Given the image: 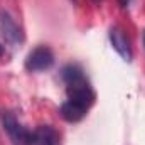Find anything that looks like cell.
Wrapping results in <instances>:
<instances>
[{"label":"cell","mask_w":145,"mask_h":145,"mask_svg":"<svg viewBox=\"0 0 145 145\" xmlns=\"http://www.w3.org/2000/svg\"><path fill=\"white\" fill-rule=\"evenodd\" d=\"M2 127L7 132L10 142L14 145H31L32 142V132L27 130L10 111H5L2 115Z\"/></svg>","instance_id":"cell-1"},{"label":"cell","mask_w":145,"mask_h":145,"mask_svg":"<svg viewBox=\"0 0 145 145\" xmlns=\"http://www.w3.org/2000/svg\"><path fill=\"white\" fill-rule=\"evenodd\" d=\"M54 64V52L47 46H39L32 49L25 57V69L31 72L46 71Z\"/></svg>","instance_id":"cell-2"},{"label":"cell","mask_w":145,"mask_h":145,"mask_svg":"<svg viewBox=\"0 0 145 145\" xmlns=\"http://www.w3.org/2000/svg\"><path fill=\"white\" fill-rule=\"evenodd\" d=\"M0 31L3 39L10 44V46H20L24 42V34L22 29L17 25V22L12 19V15L5 10H0Z\"/></svg>","instance_id":"cell-3"},{"label":"cell","mask_w":145,"mask_h":145,"mask_svg":"<svg viewBox=\"0 0 145 145\" xmlns=\"http://www.w3.org/2000/svg\"><path fill=\"white\" fill-rule=\"evenodd\" d=\"M110 42L113 46V49L123 57V61L130 63L132 57H133V52H132V46H130V39L127 37V34L120 29V27H111L110 29Z\"/></svg>","instance_id":"cell-4"},{"label":"cell","mask_w":145,"mask_h":145,"mask_svg":"<svg viewBox=\"0 0 145 145\" xmlns=\"http://www.w3.org/2000/svg\"><path fill=\"white\" fill-rule=\"evenodd\" d=\"M31 145H61L59 133L51 125H40L32 132V142Z\"/></svg>","instance_id":"cell-5"},{"label":"cell","mask_w":145,"mask_h":145,"mask_svg":"<svg viewBox=\"0 0 145 145\" xmlns=\"http://www.w3.org/2000/svg\"><path fill=\"white\" fill-rule=\"evenodd\" d=\"M88 110L89 108H86V106H83V105H79V103H76V101L66 100V101L61 105L59 113H61V116H63L66 121H69V123H78V121H81V120L86 116Z\"/></svg>","instance_id":"cell-6"},{"label":"cell","mask_w":145,"mask_h":145,"mask_svg":"<svg viewBox=\"0 0 145 145\" xmlns=\"http://www.w3.org/2000/svg\"><path fill=\"white\" fill-rule=\"evenodd\" d=\"M118 2H120V5H121V7H128V5L132 3V0H118Z\"/></svg>","instance_id":"cell-7"},{"label":"cell","mask_w":145,"mask_h":145,"mask_svg":"<svg viewBox=\"0 0 145 145\" xmlns=\"http://www.w3.org/2000/svg\"><path fill=\"white\" fill-rule=\"evenodd\" d=\"M2 54H3V46L0 44V57H2Z\"/></svg>","instance_id":"cell-8"},{"label":"cell","mask_w":145,"mask_h":145,"mask_svg":"<svg viewBox=\"0 0 145 145\" xmlns=\"http://www.w3.org/2000/svg\"><path fill=\"white\" fill-rule=\"evenodd\" d=\"M144 47H145V32H144Z\"/></svg>","instance_id":"cell-9"},{"label":"cell","mask_w":145,"mask_h":145,"mask_svg":"<svg viewBox=\"0 0 145 145\" xmlns=\"http://www.w3.org/2000/svg\"><path fill=\"white\" fill-rule=\"evenodd\" d=\"M95 2H100V0H95Z\"/></svg>","instance_id":"cell-10"}]
</instances>
